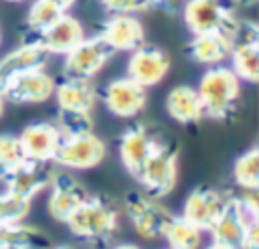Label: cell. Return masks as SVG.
Here are the masks:
<instances>
[{"label":"cell","mask_w":259,"mask_h":249,"mask_svg":"<svg viewBox=\"0 0 259 249\" xmlns=\"http://www.w3.org/2000/svg\"><path fill=\"white\" fill-rule=\"evenodd\" d=\"M117 204L105 196H87L77 211L67 219L69 229L83 241L91 245H103L111 239L117 229Z\"/></svg>","instance_id":"cell-1"},{"label":"cell","mask_w":259,"mask_h":249,"mask_svg":"<svg viewBox=\"0 0 259 249\" xmlns=\"http://www.w3.org/2000/svg\"><path fill=\"white\" fill-rule=\"evenodd\" d=\"M202 103V111L212 119H227L241 95V79L231 71V67L212 65L196 87Z\"/></svg>","instance_id":"cell-2"},{"label":"cell","mask_w":259,"mask_h":249,"mask_svg":"<svg viewBox=\"0 0 259 249\" xmlns=\"http://www.w3.org/2000/svg\"><path fill=\"white\" fill-rule=\"evenodd\" d=\"M184 22L192 34L221 32L233 40L241 20L235 14L233 0H186Z\"/></svg>","instance_id":"cell-3"},{"label":"cell","mask_w":259,"mask_h":249,"mask_svg":"<svg viewBox=\"0 0 259 249\" xmlns=\"http://www.w3.org/2000/svg\"><path fill=\"white\" fill-rule=\"evenodd\" d=\"M140 184L144 186L146 194L154 198L168 196L178 180V152L172 144L158 138V144L154 146L152 154L144 162L142 170L136 176Z\"/></svg>","instance_id":"cell-4"},{"label":"cell","mask_w":259,"mask_h":249,"mask_svg":"<svg viewBox=\"0 0 259 249\" xmlns=\"http://www.w3.org/2000/svg\"><path fill=\"white\" fill-rule=\"evenodd\" d=\"M105 158V144L93 132L75 134V136H61V142L55 150L53 164L61 168H75L87 170L97 166Z\"/></svg>","instance_id":"cell-5"},{"label":"cell","mask_w":259,"mask_h":249,"mask_svg":"<svg viewBox=\"0 0 259 249\" xmlns=\"http://www.w3.org/2000/svg\"><path fill=\"white\" fill-rule=\"evenodd\" d=\"M160 198H154L146 192H127L125 194V213L132 223V227L144 237V239H156L162 237L166 223L170 221L172 213L158 202Z\"/></svg>","instance_id":"cell-6"},{"label":"cell","mask_w":259,"mask_h":249,"mask_svg":"<svg viewBox=\"0 0 259 249\" xmlns=\"http://www.w3.org/2000/svg\"><path fill=\"white\" fill-rule=\"evenodd\" d=\"M231 71L247 83L259 77V30L253 20H241L231 49Z\"/></svg>","instance_id":"cell-7"},{"label":"cell","mask_w":259,"mask_h":249,"mask_svg":"<svg viewBox=\"0 0 259 249\" xmlns=\"http://www.w3.org/2000/svg\"><path fill=\"white\" fill-rule=\"evenodd\" d=\"M111 55L113 51L99 34L91 38H83L65 55V63H63L65 75L77 79H91L107 65Z\"/></svg>","instance_id":"cell-8"},{"label":"cell","mask_w":259,"mask_h":249,"mask_svg":"<svg viewBox=\"0 0 259 249\" xmlns=\"http://www.w3.org/2000/svg\"><path fill=\"white\" fill-rule=\"evenodd\" d=\"M87 190L79 184L77 178L63 170H55L51 184H49V200H47V211L49 215L59 221L67 223V219L77 211V206L87 198Z\"/></svg>","instance_id":"cell-9"},{"label":"cell","mask_w":259,"mask_h":249,"mask_svg":"<svg viewBox=\"0 0 259 249\" xmlns=\"http://www.w3.org/2000/svg\"><path fill=\"white\" fill-rule=\"evenodd\" d=\"M168 71H170V57L154 45H140L130 55L127 77L138 85H142L144 89L158 85Z\"/></svg>","instance_id":"cell-10"},{"label":"cell","mask_w":259,"mask_h":249,"mask_svg":"<svg viewBox=\"0 0 259 249\" xmlns=\"http://www.w3.org/2000/svg\"><path fill=\"white\" fill-rule=\"evenodd\" d=\"M53 162H36V160H24L14 170H10L2 180L6 182V190L32 200L40 190L49 188L51 178L55 174V168H51Z\"/></svg>","instance_id":"cell-11"},{"label":"cell","mask_w":259,"mask_h":249,"mask_svg":"<svg viewBox=\"0 0 259 249\" xmlns=\"http://www.w3.org/2000/svg\"><path fill=\"white\" fill-rule=\"evenodd\" d=\"M227 200L229 196H225L223 192L208 188V186H198L186 196L180 217H184L196 229L208 231L212 223L217 221V217L223 213Z\"/></svg>","instance_id":"cell-12"},{"label":"cell","mask_w":259,"mask_h":249,"mask_svg":"<svg viewBox=\"0 0 259 249\" xmlns=\"http://www.w3.org/2000/svg\"><path fill=\"white\" fill-rule=\"evenodd\" d=\"M103 103L105 107L117 117H136L146 107V89L132 81L130 77L113 79L103 89Z\"/></svg>","instance_id":"cell-13"},{"label":"cell","mask_w":259,"mask_h":249,"mask_svg":"<svg viewBox=\"0 0 259 249\" xmlns=\"http://www.w3.org/2000/svg\"><path fill=\"white\" fill-rule=\"evenodd\" d=\"M47 61H49V53L38 40H26L8 55H4L0 59V95L14 77L32 69H45Z\"/></svg>","instance_id":"cell-14"},{"label":"cell","mask_w":259,"mask_h":249,"mask_svg":"<svg viewBox=\"0 0 259 249\" xmlns=\"http://www.w3.org/2000/svg\"><path fill=\"white\" fill-rule=\"evenodd\" d=\"M55 93V81L45 69H32L18 77H14L4 93L2 99L12 103H42Z\"/></svg>","instance_id":"cell-15"},{"label":"cell","mask_w":259,"mask_h":249,"mask_svg":"<svg viewBox=\"0 0 259 249\" xmlns=\"http://www.w3.org/2000/svg\"><path fill=\"white\" fill-rule=\"evenodd\" d=\"M18 142L26 160L53 162L55 150L61 142V132L55 121H34L18 134Z\"/></svg>","instance_id":"cell-16"},{"label":"cell","mask_w":259,"mask_h":249,"mask_svg":"<svg viewBox=\"0 0 259 249\" xmlns=\"http://www.w3.org/2000/svg\"><path fill=\"white\" fill-rule=\"evenodd\" d=\"M99 36L109 45V49L115 51H134L140 45H144V26L134 14H111L101 30Z\"/></svg>","instance_id":"cell-17"},{"label":"cell","mask_w":259,"mask_h":249,"mask_svg":"<svg viewBox=\"0 0 259 249\" xmlns=\"http://www.w3.org/2000/svg\"><path fill=\"white\" fill-rule=\"evenodd\" d=\"M156 144H158V138H154L146 126L136 123L127 128L119 138V158L123 168L132 176H138V172L142 170L144 162L148 160Z\"/></svg>","instance_id":"cell-18"},{"label":"cell","mask_w":259,"mask_h":249,"mask_svg":"<svg viewBox=\"0 0 259 249\" xmlns=\"http://www.w3.org/2000/svg\"><path fill=\"white\" fill-rule=\"evenodd\" d=\"M83 38H85V32H83L81 22L65 12L57 22H53L47 30H42L34 40H38L49 55H67Z\"/></svg>","instance_id":"cell-19"},{"label":"cell","mask_w":259,"mask_h":249,"mask_svg":"<svg viewBox=\"0 0 259 249\" xmlns=\"http://www.w3.org/2000/svg\"><path fill=\"white\" fill-rule=\"evenodd\" d=\"M233 49V40L221 32H202L192 34V40L186 47V53L192 61L200 65H219L223 63Z\"/></svg>","instance_id":"cell-20"},{"label":"cell","mask_w":259,"mask_h":249,"mask_svg":"<svg viewBox=\"0 0 259 249\" xmlns=\"http://www.w3.org/2000/svg\"><path fill=\"white\" fill-rule=\"evenodd\" d=\"M57 103L61 109H79V111H91L97 103V91L89 79H77V77H65L59 85H55Z\"/></svg>","instance_id":"cell-21"},{"label":"cell","mask_w":259,"mask_h":249,"mask_svg":"<svg viewBox=\"0 0 259 249\" xmlns=\"http://www.w3.org/2000/svg\"><path fill=\"white\" fill-rule=\"evenodd\" d=\"M166 111L178 123H196L204 117L200 97H198L196 89L190 85H178L168 91Z\"/></svg>","instance_id":"cell-22"},{"label":"cell","mask_w":259,"mask_h":249,"mask_svg":"<svg viewBox=\"0 0 259 249\" xmlns=\"http://www.w3.org/2000/svg\"><path fill=\"white\" fill-rule=\"evenodd\" d=\"M0 249H49L47 235L26 223H0Z\"/></svg>","instance_id":"cell-23"},{"label":"cell","mask_w":259,"mask_h":249,"mask_svg":"<svg viewBox=\"0 0 259 249\" xmlns=\"http://www.w3.org/2000/svg\"><path fill=\"white\" fill-rule=\"evenodd\" d=\"M162 237L168 241L170 249H198L202 241V231L188 223L184 217H170L164 227Z\"/></svg>","instance_id":"cell-24"},{"label":"cell","mask_w":259,"mask_h":249,"mask_svg":"<svg viewBox=\"0 0 259 249\" xmlns=\"http://www.w3.org/2000/svg\"><path fill=\"white\" fill-rule=\"evenodd\" d=\"M233 180L243 190H257L259 186V150L251 148L241 154L233 166Z\"/></svg>","instance_id":"cell-25"},{"label":"cell","mask_w":259,"mask_h":249,"mask_svg":"<svg viewBox=\"0 0 259 249\" xmlns=\"http://www.w3.org/2000/svg\"><path fill=\"white\" fill-rule=\"evenodd\" d=\"M65 12L55 6L53 2L49 0H34L32 6L28 8V14H26V28L32 32V34H40L42 30H47L53 22H57Z\"/></svg>","instance_id":"cell-26"},{"label":"cell","mask_w":259,"mask_h":249,"mask_svg":"<svg viewBox=\"0 0 259 249\" xmlns=\"http://www.w3.org/2000/svg\"><path fill=\"white\" fill-rule=\"evenodd\" d=\"M57 128L61 136H75V134H87L93 130V117L91 111H79V109H61L57 111Z\"/></svg>","instance_id":"cell-27"},{"label":"cell","mask_w":259,"mask_h":249,"mask_svg":"<svg viewBox=\"0 0 259 249\" xmlns=\"http://www.w3.org/2000/svg\"><path fill=\"white\" fill-rule=\"evenodd\" d=\"M24 154L18 142V136L0 134V178H4L10 170H14L20 162H24Z\"/></svg>","instance_id":"cell-28"},{"label":"cell","mask_w":259,"mask_h":249,"mask_svg":"<svg viewBox=\"0 0 259 249\" xmlns=\"http://www.w3.org/2000/svg\"><path fill=\"white\" fill-rule=\"evenodd\" d=\"M30 211V200L12 192H0V223H20Z\"/></svg>","instance_id":"cell-29"},{"label":"cell","mask_w":259,"mask_h":249,"mask_svg":"<svg viewBox=\"0 0 259 249\" xmlns=\"http://www.w3.org/2000/svg\"><path fill=\"white\" fill-rule=\"evenodd\" d=\"M101 6L111 14H136L150 10V0H99Z\"/></svg>","instance_id":"cell-30"},{"label":"cell","mask_w":259,"mask_h":249,"mask_svg":"<svg viewBox=\"0 0 259 249\" xmlns=\"http://www.w3.org/2000/svg\"><path fill=\"white\" fill-rule=\"evenodd\" d=\"M239 249H259V223H251L245 229Z\"/></svg>","instance_id":"cell-31"},{"label":"cell","mask_w":259,"mask_h":249,"mask_svg":"<svg viewBox=\"0 0 259 249\" xmlns=\"http://www.w3.org/2000/svg\"><path fill=\"white\" fill-rule=\"evenodd\" d=\"M182 0H150L152 8H162V10H174Z\"/></svg>","instance_id":"cell-32"},{"label":"cell","mask_w":259,"mask_h":249,"mask_svg":"<svg viewBox=\"0 0 259 249\" xmlns=\"http://www.w3.org/2000/svg\"><path fill=\"white\" fill-rule=\"evenodd\" d=\"M49 2H53V4H55V6H59L63 12H67V10H69L71 6H75L79 0H49Z\"/></svg>","instance_id":"cell-33"},{"label":"cell","mask_w":259,"mask_h":249,"mask_svg":"<svg viewBox=\"0 0 259 249\" xmlns=\"http://www.w3.org/2000/svg\"><path fill=\"white\" fill-rule=\"evenodd\" d=\"M206 249H235V247H229V245H223V243H214V241H212Z\"/></svg>","instance_id":"cell-34"},{"label":"cell","mask_w":259,"mask_h":249,"mask_svg":"<svg viewBox=\"0 0 259 249\" xmlns=\"http://www.w3.org/2000/svg\"><path fill=\"white\" fill-rule=\"evenodd\" d=\"M233 2H237L241 6H255L257 4V0H233Z\"/></svg>","instance_id":"cell-35"},{"label":"cell","mask_w":259,"mask_h":249,"mask_svg":"<svg viewBox=\"0 0 259 249\" xmlns=\"http://www.w3.org/2000/svg\"><path fill=\"white\" fill-rule=\"evenodd\" d=\"M113 249H142V247L132 245V243H123V245H117V247H113Z\"/></svg>","instance_id":"cell-36"},{"label":"cell","mask_w":259,"mask_h":249,"mask_svg":"<svg viewBox=\"0 0 259 249\" xmlns=\"http://www.w3.org/2000/svg\"><path fill=\"white\" fill-rule=\"evenodd\" d=\"M4 113V99H2V95H0V115Z\"/></svg>","instance_id":"cell-37"},{"label":"cell","mask_w":259,"mask_h":249,"mask_svg":"<svg viewBox=\"0 0 259 249\" xmlns=\"http://www.w3.org/2000/svg\"><path fill=\"white\" fill-rule=\"evenodd\" d=\"M53 249H71V247H65V245H59V247H53Z\"/></svg>","instance_id":"cell-38"},{"label":"cell","mask_w":259,"mask_h":249,"mask_svg":"<svg viewBox=\"0 0 259 249\" xmlns=\"http://www.w3.org/2000/svg\"><path fill=\"white\" fill-rule=\"evenodd\" d=\"M8 2H22V0H8Z\"/></svg>","instance_id":"cell-39"},{"label":"cell","mask_w":259,"mask_h":249,"mask_svg":"<svg viewBox=\"0 0 259 249\" xmlns=\"http://www.w3.org/2000/svg\"><path fill=\"white\" fill-rule=\"evenodd\" d=\"M0 45H2V30H0Z\"/></svg>","instance_id":"cell-40"}]
</instances>
